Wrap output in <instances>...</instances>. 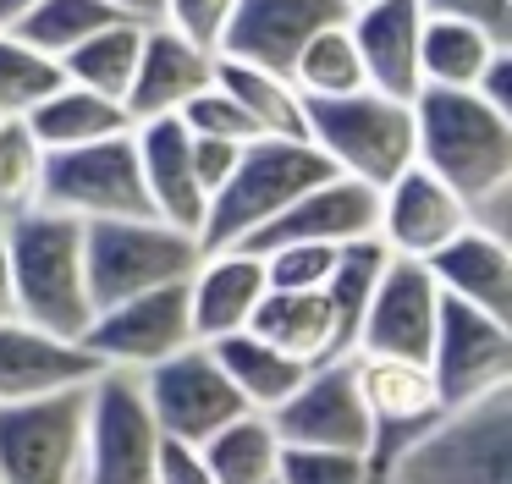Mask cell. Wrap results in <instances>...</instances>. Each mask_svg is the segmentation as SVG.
Returning a JSON list of instances; mask_svg holds the SVG:
<instances>
[{
    "mask_svg": "<svg viewBox=\"0 0 512 484\" xmlns=\"http://www.w3.org/2000/svg\"><path fill=\"white\" fill-rule=\"evenodd\" d=\"M413 160L435 171L479 226L507 231L501 204L512 193V116L474 94V88H435L413 94Z\"/></svg>",
    "mask_w": 512,
    "mask_h": 484,
    "instance_id": "6da1fadb",
    "label": "cell"
},
{
    "mask_svg": "<svg viewBox=\"0 0 512 484\" xmlns=\"http://www.w3.org/2000/svg\"><path fill=\"white\" fill-rule=\"evenodd\" d=\"M6 270H12V314L50 336L78 341L94 319L89 275H83V220L39 204L6 226Z\"/></svg>",
    "mask_w": 512,
    "mask_h": 484,
    "instance_id": "7a4b0ae2",
    "label": "cell"
},
{
    "mask_svg": "<svg viewBox=\"0 0 512 484\" xmlns=\"http://www.w3.org/2000/svg\"><path fill=\"white\" fill-rule=\"evenodd\" d=\"M386 484H512V385L441 407V418L402 446Z\"/></svg>",
    "mask_w": 512,
    "mask_h": 484,
    "instance_id": "3957f363",
    "label": "cell"
},
{
    "mask_svg": "<svg viewBox=\"0 0 512 484\" xmlns=\"http://www.w3.org/2000/svg\"><path fill=\"white\" fill-rule=\"evenodd\" d=\"M336 165L314 149L309 138H254L243 143L232 176L210 193L199 226V248H237L243 237H254L259 226L281 215L303 187H314L320 176H331Z\"/></svg>",
    "mask_w": 512,
    "mask_h": 484,
    "instance_id": "277c9868",
    "label": "cell"
},
{
    "mask_svg": "<svg viewBox=\"0 0 512 484\" xmlns=\"http://www.w3.org/2000/svg\"><path fill=\"white\" fill-rule=\"evenodd\" d=\"M303 138L342 176L386 187L402 165H413V99L380 94V88L303 99Z\"/></svg>",
    "mask_w": 512,
    "mask_h": 484,
    "instance_id": "5b68a950",
    "label": "cell"
},
{
    "mask_svg": "<svg viewBox=\"0 0 512 484\" xmlns=\"http://www.w3.org/2000/svg\"><path fill=\"white\" fill-rule=\"evenodd\" d=\"M199 237L160 215H116L83 220V275H89V303H122L160 281H188L199 264Z\"/></svg>",
    "mask_w": 512,
    "mask_h": 484,
    "instance_id": "8992f818",
    "label": "cell"
},
{
    "mask_svg": "<svg viewBox=\"0 0 512 484\" xmlns=\"http://www.w3.org/2000/svg\"><path fill=\"white\" fill-rule=\"evenodd\" d=\"M160 424L144 402L138 369H100L83 407V479L78 484H155Z\"/></svg>",
    "mask_w": 512,
    "mask_h": 484,
    "instance_id": "52a82bcc",
    "label": "cell"
},
{
    "mask_svg": "<svg viewBox=\"0 0 512 484\" xmlns=\"http://www.w3.org/2000/svg\"><path fill=\"white\" fill-rule=\"evenodd\" d=\"M89 385L0 402V484H78Z\"/></svg>",
    "mask_w": 512,
    "mask_h": 484,
    "instance_id": "ba28073f",
    "label": "cell"
},
{
    "mask_svg": "<svg viewBox=\"0 0 512 484\" xmlns=\"http://www.w3.org/2000/svg\"><path fill=\"white\" fill-rule=\"evenodd\" d=\"M45 204L72 220L155 215L144 193V171H138L133 127L78 143V149H50L45 154Z\"/></svg>",
    "mask_w": 512,
    "mask_h": 484,
    "instance_id": "9c48e42d",
    "label": "cell"
},
{
    "mask_svg": "<svg viewBox=\"0 0 512 484\" xmlns=\"http://www.w3.org/2000/svg\"><path fill=\"white\" fill-rule=\"evenodd\" d=\"M424 363H430L441 407H463L485 391H501V385H512V319L441 292Z\"/></svg>",
    "mask_w": 512,
    "mask_h": 484,
    "instance_id": "30bf717a",
    "label": "cell"
},
{
    "mask_svg": "<svg viewBox=\"0 0 512 484\" xmlns=\"http://www.w3.org/2000/svg\"><path fill=\"white\" fill-rule=\"evenodd\" d=\"M138 385H144V402L155 413L160 435L171 440H210L221 424H232L237 413H248V402L237 396V385L226 380L221 358L210 352V341H188L171 358L138 369Z\"/></svg>",
    "mask_w": 512,
    "mask_h": 484,
    "instance_id": "8fae6325",
    "label": "cell"
},
{
    "mask_svg": "<svg viewBox=\"0 0 512 484\" xmlns=\"http://www.w3.org/2000/svg\"><path fill=\"white\" fill-rule=\"evenodd\" d=\"M78 341L100 358V369H149V363L171 358L177 347L193 341L188 281H160L122 297V303L94 308L89 330Z\"/></svg>",
    "mask_w": 512,
    "mask_h": 484,
    "instance_id": "7c38bea8",
    "label": "cell"
},
{
    "mask_svg": "<svg viewBox=\"0 0 512 484\" xmlns=\"http://www.w3.org/2000/svg\"><path fill=\"white\" fill-rule=\"evenodd\" d=\"M281 446H331V451H364L369 446V407L353 380V352L347 358L309 363L298 385L270 407Z\"/></svg>",
    "mask_w": 512,
    "mask_h": 484,
    "instance_id": "4fadbf2b",
    "label": "cell"
},
{
    "mask_svg": "<svg viewBox=\"0 0 512 484\" xmlns=\"http://www.w3.org/2000/svg\"><path fill=\"white\" fill-rule=\"evenodd\" d=\"M435 314H441V286L424 270V259L408 253H386L375 275V292L358 319L353 352H386V358H424L435 336Z\"/></svg>",
    "mask_w": 512,
    "mask_h": 484,
    "instance_id": "5bb4252c",
    "label": "cell"
},
{
    "mask_svg": "<svg viewBox=\"0 0 512 484\" xmlns=\"http://www.w3.org/2000/svg\"><path fill=\"white\" fill-rule=\"evenodd\" d=\"M347 0H237L232 17L221 28L215 55H232V61L265 66V72H292L298 50L314 39L320 28L347 22Z\"/></svg>",
    "mask_w": 512,
    "mask_h": 484,
    "instance_id": "9a60e30c",
    "label": "cell"
},
{
    "mask_svg": "<svg viewBox=\"0 0 512 484\" xmlns=\"http://www.w3.org/2000/svg\"><path fill=\"white\" fill-rule=\"evenodd\" d=\"M375 226H380V187L331 171L314 187H303L270 226H259L254 237H243L237 248L265 253V248H276V242H336V248H342V242L375 237Z\"/></svg>",
    "mask_w": 512,
    "mask_h": 484,
    "instance_id": "2e32d148",
    "label": "cell"
},
{
    "mask_svg": "<svg viewBox=\"0 0 512 484\" xmlns=\"http://www.w3.org/2000/svg\"><path fill=\"white\" fill-rule=\"evenodd\" d=\"M474 220V209L452 193L435 171H424L419 160L402 165L386 187H380V226L375 237L386 242L391 253H408V259H430L446 237Z\"/></svg>",
    "mask_w": 512,
    "mask_h": 484,
    "instance_id": "e0dca14e",
    "label": "cell"
},
{
    "mask_svg": "<svg viewBox=\"0 0 512 484\" xmlns=\"http://www.w3.org/2000/svg\"><path fill=\"white\" fill-rule=\"evenodd\" d=\"M210 77H215V50L193 44L188 33H177L171 22H149L122 105H127V116H133V121L177 116L199 88H210Z\"/></svg>",
    "mask_w": 512,
    "mask_h": 484,
    "instance_id": "ac0fdd59",
    "label": "cell"
},
{
    "mask_svg": "<svg viewBox=\"0 0 512 484\" xmlns=\"http://www.w3.org/2000/svg\"><path fill=\"white\" fill-rule=\"evenodd\" d=\"M133 149H138V171H144L149 209L199 237L210 193H204L199 165H193V132L177 116H149V121H133Z\"/></svg>",
    "mask_w": 512,
    "mask_h": 484,
    "instance_id": "d6986e66",
    "label": "cell"
},
{
    "mask_svg": "<svg viewBox=\"0 0 512 484\" xmlns=\"http://www.w3.org/2000/svg\"><path fill=\"white\" fill-rule=\"evenodd\" d=\"M94 374H100V358L83 341L50 336V330L28 325L17 314H0V402L89 385Z\"/></svg>",
    "mask_w": 512,
    "mask_h": 484,
    "instance_id": "ffe728a7",
    "label": "cell"
},
{
    "mask_svg": "<svg viewBox=\"0 0 512 484\" xmlns=\"http://www.w3.org/2000/svg\"><path fill=\"white\" fill-rule=\"evenodd\" d=\"M347 33L358 44L369 88L397 99L419 94V33H424L419 0H358L347 11Z\"/></svg>",
    "mask_w": 512,
    "mask_h": 484,
    "instance_id": "44dd1931",
    "label": "cell"
},
{
    "mask_svg": "<svg viewBox=\"0 0 512 484\" xmlns=\"http://www.w3.org/2000/svg\"><path fill=\"white\" fill-rule=\"evenodd\" d=\"M259 297H265V264L248 248H210L199 253L188 275V319H193V341H215L232 336L254 319Z\"/></svg>",
    "mask_w": 512,
    "mask_h": 484,
    "instance_id": "7402d4cb",
    "label": "cell"
},
{
    "mask_svg": "<svg viewBox=\"0 0 512 484\" xmlns=\"http://www.w3.org/2000/svg\"><path fill=\"white\" fill-rule=\"evenodd\" d=\"M424 270L435 275L446 297H463L474 308L512 319V253H507V231L479 226L468 220L457 237H446L441 248L424 259Z\"/></svg>",
    "mask_w": 512,
    "mask_h": 484,
    "instance_id": "603a6c76",
    "label": "cell"
},
{
    "mask_svg": "<svg viewBox=\"0 0 512 484\" xmlns=\"http://www.w3.org/2000/svg\"><path fill=\"white\" fill-rule=\"evenodd\" d=\"M28 127L45 149H78V143H94V138H111V132H127L133 116H127L122 99L111 94H94L83 83H67L61 77L34 110H28Z\"/></svg>",
    "mask_w": 512,
    "mask_h": 484,
    "instance_id": "cb8c5ba5",
    "label": "cell"
},
{
    "mask_svg": "<svg viewBox=\"0 0 512 484\" xmlns=\"http://www.w3.org/2000/svg\"><path fill=\"white\" fill-rule=\"evenodd\" d=\"M248 330H259L265 341H276L281 352H292L303 363L342 358V347H336V319H331V303H325L320 286L314 292H276V286H265Z\"/></svg>",
    "mask_w": 512,
    "mask_h": 484,
    "instance_id": "d4e9b609",
    "label": "cell"
},
{
    "mask_svg": "<svg viewBox=\"0 0 512 484\" xmlns=\"http://www.w3.org/2000/svg\"><path fill=\"white\" fill-rule=\"evenodd\" d=\"M210 352L221 358L226 380L237 385V396H243L254 413H270V407L281 402V396L292 391V385L309 374V363L292 358V352H281L276 341H265L259 330H232V336H215Z\"/></svg>",
    "mask_w": 512,
    "mask_h": 484,
    "instance_id": "484cf974",
    "label": "cell"
},
{
    "mask_svg": "<svg viewBox=\"0 0 512 484\" xmlns=\"http://www.w3.org/2000/svg\"><path fill=\"white\" fill-rule=\"evenodd\" d=\"M507 39H496L490 28L463 17H424L419 33V88H474V77L485 72V61L501 50Z\"/></svg>",
    "mask_w": 512,
    "mask_h": 484,
    "instance_id": "4316f807",
    "label": "cell"
},
{
    "mask_svg": "<svg viewBox=\"0 0 512 484\" xmlns=\"http://www.w3.org/2000/svg\"><path fill=\"white\" fill-rule=\"evenodd\" d=\"M215 83L248 110L259 138H303V94L292 88V77L232 61V55H215Z\"/></svg>",
    "mask_w": 512,
    "mask_h": 484,
    "instance_id": "83f0119b",
    "label": "cell"
},
{
    "mask_svg": "<svg viewBox=\"0 0 512 484\" xmlns=\"http://www.w3.org/2000/svg\"><path fill=\"white\" fill-rule=\"evenodd\" d=\"M138 44H144V22H105V28H94L89 39H78L67 55H61V77L67 83H83L94 88V94H111L122 99L127 83H133V66H138Z\"/></svg>",
    "mask_w": 512,
    "mask_h": 484,
    "instance_id": "f1b7e54d",
    "label": "cell"
},
{
    "mask_svg": "<svg viewBox=\"0 0 512 484\" xmlns=\"http://www.w3.org/2000/svg\"><path fill=\"white\" fill-rule=\"evenodd\" d=\"M204 462H210L215 484H265L276 479V457H281V435L265 413H237L232 424H221L210 440H199Z\"/></svg>",
    "mask_w": 512,
    "mask_h": 484,
    "instance_id": "f546056e",
    "label": "cell"
},
{
    "mask_svg": "<svg viewBox=\"0 0 512 484\" xmlns=\"http://www.w3.org/2000/svg\"><path fill=\"white\" fill-rule=\"evenodd\" d=\"M386 253L391 248L380 237L342 242L331 281L320 286L325 303H331V319H336V347H342V358L353 352V341H358V319H364V303H369V292H375V275H380V264H386Z\"/></svg>",
    "mask_w": 512,
    "mask_h": 484,
    "instance_id": "4dcf8cb0",
    "label": "cell"
},
{
    "mask_svg": "<svg viewBox=\"0 0 512 484\" xmlns=\"http://www.w3.org/2000/svg\"><path fill=\"white\" fill-rule=\"evenodd\" d=\"M45 154L28 116H0V226L45 204Z\"/></svg>",
    "mask_w": 512,
    "mask_h": 484,
    "instance_id": "1f68e13d",
    "label": "cell"
},
{
    "mask_svg": "<svg viewBox=\"0 0 512 484\" xmlns=\"http://www.w3.org/2000/svg\"><path fill=\"white\" fill-rule=\"evenodd\" d=\"M287 77H292V88H298L303 99H336V94H353V88H369L347 22L314 33V39L298 50V61H292Z\"/></svg>",
    "mask_w": 512,
    "mask_h": 484,
    "instance_id": "d6a6232c",
    "label": "cell"
},
{
    "mask_svg": "<svg viewBox=\"0 0 512 484\" xmlns=\"http://www.w3.org/2000/svg\"><path fill=\"white\" fill-rule=\"evenodd\" d=\"M105 22H116V11L105 6V0H34V6L17 22H6V28H12L17 39H28L34 50H45L50 61H61L72 44L89 39Z\"/></svg>",
    "mask_w": 512,
    "mask_h": 484,
    "instance_id": "836d02e7",
    "label": "cell"
},
{
    "mask_svg": "<svg viewBox=\"0 0 512 484\" xmlns=\"http://www.w3.org/2000/svg\"><path fill=\"white\" fill-rule=\"evenodd\" d=\"M61 83V66L12 28H0V116H28L50 88Z\"/></svg>",
    "mask_w": 512,
    "mask_h": 484,
    "instance_id": "e575fe53",
    "label": "cell"
},
{
    "mask_svg": "<svg viewBox=\"0 0 512 484\" xmlns=\"http://www.w3.org/2000/svg\"><path fill=\"white\" fill-rule=\"evenodd\" d=\"M336 253H342L336 242H276V248L259 253L265 286H276V292H314V286L331 281Z\"/></svg>",
    "mask_w": 512,
    "mask_h": 484,
    "instance_id": "d590c367",
    "label": "cell"
},
{
    "mask_svg": "<svg viewBox=\"0 0 512 484\" xmlns=\"http://www.w3.org/2000/svg\"><path fill=\"white\" fill-rule=\"evenodd\" d=\"M276 484H369L364 451H331V446H281Z\"/></svg>",
    "mask_w": 512,
    "mask_h": 484,
    "instance_id": "8d00e7d4",
    "label": "cell"
},
{
    "mask_svg": "<svg viewBox=\"0 0 512 484\" xmlns=\"http://www.w3.org/2000/svg\"><path fill=\"white\" fill-rule=\"evenodd\" d=\"M177 121L193 132V138H226V143H254L259 138V127L248 121V110L237 105L215 77H210V88H199V94L177 110Z\"/></svg>",
    "mask_w": 512,
    "mask_h": 484,
    "instance_id": "74e56055",
    "label": "cell"
},
{
    "mask_svg": "<svg viewBox=\"0 0 512 484\" xmlns=\"http://www.w3.org/2000/svg\"><path fill=\"white\" fill-rule=\"evenodd\" d=\"M232 6H237V0H166V22L177 33H188L193 44L215 50V44H221L226 17H232Z\"/></svg>",
    "mask_w": 512,
    "mask_h": 484,
    "instance_id": "f35d334b",
    "label": "cell"
},
{
    "mask_svg": "<svg viewBox=\"0 0 512 484\" xmlns=\"http://www.w3.org/2000/svg\"><path fill=\"white\" fill-rule=\"evenodd\" d=\"M424 17H463L512 44V0H419Z\"/></svg>",
    "mask_w": 512,
    "mask_h": 484,
    "instance_id": "ab89813d",
    "label": "cell"
},
{
    "mask_svg": "<svg viewBox=\"0 0 512 484\" xmlns=\"http://www.w3.org/2000/svg\"><path fill=\"white\" fill-rule=\"evenodd\" d=\"M155 484H215V473H210V462H204V451H199V446L160 435V451H155Z\"/></svg>",
    "mask_w": 512,
    "mask_h": 484,
    "instance_id": "60d3db41",
    "label": "cell"
},
{
    "mask_svg": "<svg viewBox=\"0 0 512 484\" xmlns=\"http://www.w3.org/2000/svg\"><path fill=\"white\" fill-rule=\"evenodd\" d=\"M237 154H243V143H226V138H193V165H199V182L204 193H215V187L232 176Z\"/></svg>",
    "mask_w": 512,
    "mask_h": 484,
    "instance_id": "b9f144b4",
    "label": "cell"
},
{
    "mask_svg": "<svg viewBox=\"0 0 512 484\" xmlns=\"http://www.w3.org/2000/svg\"><path fill=\"white\" fill-rule=\"evenodd\" d=\"M105 6L116 11V17H127V22H166V0H105Z\"/></svg>",
    "mask_w": 512,
    "mask_h": 484,
    "instance_id": "7bdbcfd3",
    "label": "cell"
},
{
    "mask_svg": "<svg viewBox=\"0 0 512 484\" xmlns=\"http://www.w3.org/2000/svg\"><path fill=\"white\" fill-rule=\"evenodd\" d=\"M0 314H12V270H6V226H0Z\"/></svg>",
    "mask_w": 512,
    "mask_h": 484,
    "instance_id": "ee69618b",
    "label": "cell"
},
{
    "mask_svg": "<svg viewBox=\"0 0 512 484\" xmlns=\"http://www.w3.org/2000/svg\"><path fill=\"white\" fill-rule=\"evenodd\" d=\"M28 6H34V0H0V28H6V22H17Z\"/></svg>",
    "mask_w": 512,
    "mask_h": 484,
    "instance_id": "f6af8a7d",
    "label": "cell"
},
{
    "mask_svg": "<svg viewBox=\"0 0 512 484\" xmlns=\"http://www.w3.org/2000/svg\"><path fill=\"white\" fill-rule=\"evenodd\" d=\"M347 6H358V0H347Z\"/></svg>",
    "mask_w": 512,
    "mask_h": 484,
    "instance_id": "bcb514c9",
    "label": "cell"
},
{
    "mask_svg": "<svg viewBox=\"0 0 512 484\" xmlns=\"http://www.w3.org/2000/svg\"><path fill=\"white\" fill-rule=\"evenodd\" d=\"M265 484H276V479H265Z\"/></svg>",
    "mask_w": 512,
    "mask_h": 484,
    "instance_id": "7dc6e473",
    "label": "cell"
}]
</instances>
